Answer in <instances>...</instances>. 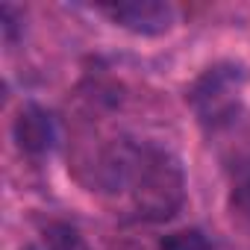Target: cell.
Here are the masks:
<instances>
[{"label":"cell","instance_id":"cell-1","mask_svg":"<svg viewBox=\"0 0 250 250\" xmlns=\"http://www.w3.org/2000/svg\"><path fill=\"white\" fill-rule=\"evenodd\" d=\"M100 186L112 194H127L142 221H171L186 203V171L180 159L159 145L130 139L112 142L97 162Z\"/></svg>","mask_w":250,"mask_h":250},{"label":"cell","instance_id":"cell-2","mask_svg":"<svg viewBox=\"0 0 250 250\" xmlns=\"http://www.w3.org/2000/svg\"><path fill=\"white\" fill-rule=\"evenodd\" d=\"M241 91H244V71L232 62H218L206 68L194 85L188 88V106L200 127L224 130L241 112Z\"/></svg>","mask_w":250,"mask_h":250},{"label":"cell","instance_id":"cell-3","mask_svg":"<svg viewBox=\"0 0 250 250\" xmlns=\"http://www.w3.org/2000/svg\"><path fill=\"white\" fill-rule=\"evenodd\" d=\"M103 15H109L121 30H130L136 36H162L174 27L177 9L162 0H136V3H112L100 6Z\"/></svg>","mask_w":250,"mask_h":250},{"label":"cell","instance_id":"cell-4","mask_svg":"<svg viewBox=\"0 0 250 250\" xmlns=\"http://www.w3.org/2000/svg\"><path fill=\"white\" fill-rule=\"evenodd\" d=\"M12 136L21 147V153H30V156H44L50 153L53 142H56V124L50 118L47 109L42 106H24L15 118V127H12Z\"/></svg>","mask_w":250,"mask_h":250},{"label":"cell","instance_id":"cell-5","mask_svg":"<svg viewBox=\"0 0 250 250\" xmlns=\"http://www.w3.org/2000/svg\"><path fill=\"white\" fill-rule=\"evenodd\" d=\"M44 250H91L77 227L71 224H50L44 229Z\"/></svg>","mask_w":250,"mask_h":250},{"label":"cell","instance_id":"cell-6","mask_svg":"<svg viewBox=\"0 0 250 250\" xmlns=\"http://www.w3.org/2000/svg\"><path fill=\"white\" fill-rule=\"evenodd\" d=\"M159 250H215V244L200 229H177L159 241Z\"/></svg>","mask_w":250,"mask_h":250},{"label":"cell","instance_id":"cell-7","mask_svg":"<svg viewBox=\"0 0 250 250\" xmlns=\"http://www.w3.org/2000/svg\"><path fill=\"white\" fill-rule=\"evenodd\" d=\"M18 30H21V24H18L15 9H12V6H3V39H6V44H12V42H15Z\"/></svg>","mask_w":250,"mask_h":250},{"label":"cell","instance_id":"cell-8","mask_svg":"<svg viewBox=\"0 0 250 250\" xmlns=\"http://www.w3.org/2000/svg\"><path fill=\"white\" fill-rule=\"evenodd\" d=\"M244 200H247V206H250V180H247V186H244Z\"/></svg>","mask_w":250,"mask_h":250}]
</instances>
